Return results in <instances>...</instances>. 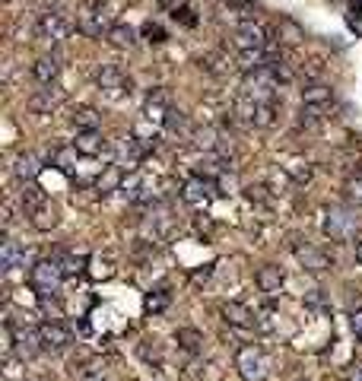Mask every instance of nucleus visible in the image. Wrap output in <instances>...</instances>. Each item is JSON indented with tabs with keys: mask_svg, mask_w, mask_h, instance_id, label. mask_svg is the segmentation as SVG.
Segmentation results:
<instances>
[{
	"mask_svg": "<svg viewBox=\"0 0 362 381\" xmlns=\"http://www.w3.org/2000/svg\"><path fill=\"white\" fill-rule=\"evenodd\" d=\"M111 10H108V0H83L80 10H76V29L89 39H102L111 29Z\"/></svg>",
	"mask_w": 362,
	"mask_h": 381,
	"instance_id": "nucleus-1",
	"label": "nucleus"
},
{
	"mask_svg": "<svg viewBox=\"0 0 362 381\" xmlns=\"http://www.w3.org/2000/svg\"><path fill=\"white\" fill-rule=\"evenodd\" d=\"M61 280H64V270H61V261H51V257H41L35 261L32 270H29V283L39 296H58Z\"/></svg>",
	"mask_w": 362,
	"mask_h": 381,
	"instance_id": "nucleus-2",
	"label": "nucleus"
},
{
	"mask_svg": "<svg viewBox=\"0 0 362 381\" xmlns=\"http://www.w3.org/2000/svg\"><path fill=\"white\" fill-rule=\"evenodd\" d=\"M235 369H239V375L245 381H264L270 375V362L264 356V349L255 347V343H248V347H242L235 353Z\"/></svg>",
	"mask_w": 362,
	"mask_h": 381,
	"instance_id": "nucleus-3",
	"label": "nucleus"
},
{
	"mask_svg": "<svg viewBox=\"0 0 362 381\" xmlns=\"http://www.w3.org/2000/svg\"><path fill=\"white\" fill-rule=\"evenodd\" d=\"M35 35L48 45H61L70 35V23H67V17L61 10H45L39 17V23H35Z\"/></svg>",
	"mask_w": 362,
	"mask_h": 381,
	"instance_id": "nucleus-4",
	"label": "nucleus"
},
{
	"mask_svg": "<svg viewBox=\"0 0 362 381\" xmlns=\"http://www.w3.org/2000/svg\"><path fill=\"white\" fill-rule=\"evenodd\" d=\"M96 83H99V92L111 96V99H121V96H131V76L124 74L118 64H105L99 67L96 74Z\"/></svg>",
	"mask_w": 362,
	"mask_h": 381,
	"instance_id": "nucleus-5",
	"label": "nucleus"
},
{
	"mask_svg": "<svg viewBox=\"0 0 362 381\" xmlns=\"http://www.w3.org/2000/svg\"><path fill=\"white\" fill-rule=\"evenodd\" d=\"M213 190H216V182L210 178V175H194V178H188L184 182V188H181V197H184V204H191V207H206L210 200H213Z\"/></svg>",
	"mask_w": 362,
	"mask_h": 381,
	"instance_id": "nucleus-6",
	"label": "nucleus"
},
{
	"mask_svg": "<svg viewBox=\"0 0 362 381\" xmlns=\"http://www.w3.org/2000/svg\"><path fill=\"white\" fill-rule=\"evenodd\" d=\"M267 45H270V32L257 19H242L235 29V48H267Z\"/></svg>",
	"mask_w": 362,
	"mask_h": 381,
	"instance_id": "nucleus-7",
	"label": "nucleus"
},
{
	"mask_svg": "<svg viewBox=\"0 0 362 381\" xmlns=\"http://www.w3.org/2000/svg\"><path fill=\"white\" fill-rule=\"evenodd\" d=\"M39 337H41V347L51 349V353H64V349L74 343V334L67 331L61 321H45V324H39Z\"/></svg>",
	"mask_w": 362,
	"mask_h": 381,
	"instance_id": "nucleus-8",
	"label": "nucleus"
},
{
	"mask_svg": "<svg viewBox=\"0 0 362 381\" xmlns=\"http://www.w3.org/2000/svg\"><path fill=\"white\" fill-rule=\"evenodd\" d=\"M115 153H118V166H121V168H134L143 156H147V146H143V143L131 133V137L115 140Z\"/></svg>",
	"mask_w": 362,
	"mask_h": 381,
	"instance_id": "nucleus-9",
	"label": "nucleus"
},
{
	"mask_svg": "<svg viewBox=\"0 0 362 381\" xmlns=\"http://www.w3.org/2000/svg\"><path fill=\"white\" fill-rule=\"evenodd\" d=\"M61 102H64V89H61L58 83H48L45 89H39L35 96H29V108L39 111V115H51Z\"/></svg>",
	"mask_w": 362,
	"mask_h": 381,
	"instance_id": "nucleus-10",
	"label": "nucleus"
},
{
	"mask_svg": "<svg viewBox=\"0 0 362 381\" xmlns=\"http://www.w3.org/2000/svg\"><path fill=\"white\" fill-rule=\"evenodd\" d=\"M7 331H10L13 347L19 349V356H23V359H29V356H35L39 349H45V347H41L39 331H29V327H13V324H7Z\"/></svg>",
	"mask_w": 362,
	"mask_h": 381,
	"instance_id": "nucleus-11",
	"label": "nucleus"
},
{
	"mask_svg": "<svg viewBox=\"0 0 362 381\" xmlns=\"http://www.w3.org/2000/svg\"><path fill=\"white\" fill-rule=\"evenodd\" d=\"M220 315L226 324H232V327H242V331H251L255 327V312L248 305H242V302H222Z\"/></svg>",
	"mask_w": 362,
	"mask_h": 381,
	"instance_id": "nucleus-12",
	"label": "nucleus"
},
{
	"mask_svg": "<svg viewBox=\"0 0 362 381\" xmlns=\"http://www.w3.org/2000/svg\"><path fill=\"white\" fill-rule=\"evenodd\" d=\"M324 232H328L334 241H346L350 235L356 232V216L334 210V213H330L328 219H324Z\"/></svg>",
	"mask_w": 362,
	"mask_h": 381,
	"instance_id": "nucleus-13",
	"label": "nucleus"
},
{
	"mask_svg": "<svg viewBox=\"0 0 362 381\" xmlns=\"http://www.w3.org/2000/svg\"><path fill=\"white\" fill-rule=\"evenodd\" d=\"M169 96H165L162 89L149 92V99L143 102V121H149V124H165V115H169Z\"/></svg>",
	"mask_w": 362,
	"mask_h": 381,
	"instance_id": "nucleus-14",
	"label": "nucleus"
},
{
	"mask_svg": "<svg viewBox=\"0 0 362 381\" xmlns=\"http://www.w3.org/2000/svg\"><path fill=\"white\" fill-rule=\"evenodd\" d=\"M32 76L39 80L41 86L58 83V76H61V58H58V54H41V58L32 64Z\"/></svg>",
	"mask_w": 362,
	"mask_h": 381,
	"instance_id": "nucleus-15",
	"label": "nucleus"
},
{
	"mask_svg": "<svg viewBox=\"0 0 362 381\" xmlns=\"http://www.w3.org/2000/svg\"><path fill=\"white\" fill-rule=\"evenodd\" d=\"M296 257H299V264H302L305 270H315V274H318V270H328V267L334 264V261H330L321 248H315V245H299Z\"/></svg>",
	"mask_w": 362,
	"mask_h": 381,
	"instance_id": "nucleus-16",
	"label": "nucleus"
},
{
	"mask_svg": "<svg viewBox=\"0 0 362 381\" xmlns=\"http://www.w3.org/2000/svg\"><path fill=\"white\" fill-rule=\"evenodd\" d=\"M283 280H286V276H283V270L277 264H261L257 267V274H255V283H257V290L261 292H280V286H283Z\"/></svg>",
	"mask_w": 362,
	"mask_h": 381,
	"instance_id": "nucleus-17",
	"label": "nucleus"
},
{
	"mask_svg": "<svg viewBox=\"0 0 362 381\" xmlns=\"http://www.w3.org/2000/svg\"><path fill=\"white\" fill-rule=\"evenodd\" d=\"M108 45L118 51H131L134 45H137V29H131V25H124V23H115L111 29H108Z\"/></svg>",
	"mask_w": 362,
	"mask_h": 381,
	"instance_id": "nucleus-18",
	"label": "nucleus"
},
{
	"mask_svg": "<svg viewBox=\"0 0 362 381\" xmlns=\"http://www.w3.org/2000/svg\"><path fill=\"white\" fill-rule=\"evenodd\" d=\"M74 143H76V149H80V156H99L102 149L108 146L99 131H80Z\"/></svg>",
	"mask_w": 362,
	"mask_h": 381,
	"instance_id": "nucleus-19",
	"label": "nucleus"
},
{
	"mask_svg": "<svg viewBox=\"0 0 362 381\" xmlns=\"http://www.w3.org/2000/svg\"><path fill=\"white\" fill-rule=\"evenodd\" d=\"M19 264H25V251L19 248V241H13L7 235L3 245H0V267H3V270H17Z\"/></svg>",
	"mask_w": 362,
	"mask_h": 381,
	"instance_id": "nucleus-20",
	"label": "nucleus"
},
{
	"mask_svg": "<svg viewBox=\"0 0 362 381\" xmlns=\"http://www.w3.org/2000/svg\"><path fill=\"white\" fill-rule=\"evenodd\" d=\"M39 172H41V162H39V156H32V153H19L17 156V166H13V175H17L19 182H35L39 178Z\"/></svg>",
	"mask_w": 362,
	"mask_h": 381,
	"instance_id": "nucleus-21",
	"label": "nucleus"
},
{
	"mask_svg": "<svg viewBox=\"0 0 362 381\" xmlns=\"http://www.w3.org/2000/svg\"><path fill=\"white\" fill-rule=\"evenodd\" d=\"M70 121H74V127H76V131H99L102 115H99V111H96L92 105H80V108H74V115H70Z\"/></svg>",
	"mask_w": 362,
	"mask_h": 381,
	"instance_id": "nucleus-22",
	"label": "nucleus"
},
{
	"mask_svg": "<svg viewBox=\"0 0 362 381\" xmlns=\"http://www.w3.org/2000/svg\"><path fill=\"white\" fill-rule=\"evenodd\" d=\"M29 223H32V229H39V232H48V229H54L58 226V210H54V204H41L35 213H29Z\"/></svg>",
	"mask_w": 362,
	"mask_h": 381,
	"instance_id": "nucleus-23",
	"label": "nucleus"
},
{
	"mask_svg": "<svg viewBox=\"0 0 362 381\" xmlns=\"http://www.w3.org/2000/svg\"><path fill=\"white\" fill-rule=\"evenodd\" d=\"M302 102L305 105H328L334 102V89H330L328 83H308L302 89Z\"/></svg>",
	"mask_w": 362,
	"mask_h": 381,
	"instance_id": "nucleus-24",
	"label": "nucleus"
},
{
	"mask_svg": "<svg viewBox=\"0 0 362 381\" xmlns=\"http://www.w3.org/2000/svg\"><path fill=\"white\" fill-rule=\"evenodd\" d=\"M19 200H23V210H25V216H29V213H35L41 204H48V194H45V190H41L35 182H25Z\"/></svg>",
	"mask_w": 362,
	"mask_h": 381,
	"instance_id": "nucleus-25",
	"label": "nucleus"
},
{
	"mask_svg": "<svg viewBox=\"0 0 362 381\" xmlns=\"http://www.w3.org/2000/svg\"><path fill=\"white\" fill-rule=\"evenodd\" d=\"M175 343H178L184 353H200L204 349V334L198 327H178L175 331Z\"/></svg>",
	"mask_w": 362,
	"mask_h": 381,
	"instance_id": "nucleus-26",
	"label": "nucleus"
},
{
	"mask_svg": "<svg viewBox=\"0 0 362 381\" xmlns=\"http://www.w3.org/2000/svg\"><path fill=\"white\" fill-rule=\"evenodd\" d=\"M280 115H277V102H257V111H255V127H264V131H270L277 127Z\"/></svg>",
	"mask_w": 362,
	"mask_h": 381,
	"instance_id": "nucleus-27",
	"label": "nucleus"
},
{
	"mask_svg": "<svg viewBox=\"0 0 362 381\" xmlns=\"http://www.w3.org/2000/svg\"><path fill=\"white\" fill-rule=\"evenodd\" d=\"M121 184H124V168L115 162V166H108V168H105V175H99L96 188H99L102 194H108V190H121Z\"/></svg>",
	"mask_w": 362,
	"mask_h": 381,
	"instance_id": "nucleus-28",
	"label": "nucleus"
},
{
	"mask_svg": "<svg viewBox=\"0 0 362 381\" xmlns=\"http://www.w3.org/2000/svg\"><path fill=\"white\" fill-rule=\"evenodd\" d=\"M76 156H80V149H76V143H70V146H58L54 153H51V159H54V166H58L61 172H74Z\"/></svg>",
	"mask_w": 362,
	"mask_h": 381,
	"instance_id": "nucleus-29",
	"label": "nucleus"
},
{
	"mask_svg": "<svg viewBox=\"0 0 362 381\" xmlns=\"http://www.w3.org/2000/svg\"><path fill=\"white\" fill-rule=\"evenodd\" d=\"M324 111H328V105H305V102H302V111H299V124L318 127L324 118H328Z\"/></svg>",
	"mask_w": 362,
	"mask_h": 381,
	"instance_id": "nucleus-30",
	"label": "nucleus"
},
{
	"mask_svg": "<svg viewBox=\"0 0 362 381\" xmlns=\"http://www.w3.org/2000/svg\"><path fill=\"white\" fill-rule=\"evenodd\" d=\"M86 264H89V261H86V257H80V254H64V257H61L64 280H67V276H80L83 270H86Z\"/></svg>",
	"mask_w": 362,
	"mask_h": 381,
	"instance_id": "nucleus-31",
	"label": "nucleus"
},
{
	"mask_svg": "<svg viewBox=\"0 0 362 381\" xmlns=\"http://www.w3.org/2000/svg\"><path fill=\"white\" fill-rule=\"evenodd\" d=\"M169 302H172V296H169L165 290H156V292H149V296H147V308L153 312V315H156V312H165Z\"/></svg>",
	"mask_w": 362,
	"mask_h": 381,
	"instance_id": "nucleus-32",
	"label": "nucleus"
},
{
	"mask_svg": "<svg viewBox=\"0 0 362 381\" xmlns=\"http://www.w3.org/2000/svg\"><path fill=\"white\" fill-rule=\"evenodd\" d=\"M89 264H92V276H96V280H108V276L115 274V264H111V257H105V261H102V257H92Z\"/></svg>",
	"mask_w": 362,
	"mask_h": 381,
	"instance_id": "nucleus-33",
	"label": "nucleus"
},
{
	"mask_svg": "<svg viewBox=\"0 0 362 381\" xmlns=\"http://www.w3.org/2000/svg\"><path fill=\"white\" fill-rule=\"evenodd\" d=\"M162 127H169V131H184V127H188V118H184V111H178V108H169Z\"/></svg>",
	"mask_w": 362,
	"mask_h": 381,
	"instance_id": "nucleus-34",
	"label": "nucleus"
},
{
	"mask_svg": "<svg viewBox=\"0 0 362 381\" xmlns=\"http://www.w3.org/2000/svg\"><path fill=\"white\" fill-rule=\"evenodd\" d=\"M143 35H147V42H153V45H162L165 39H169L159 23H147V25H143Z\"/></svg>",
	"mask_w": 362,
	"mask_h": 381,
	"instance_id": "nucleus-35",
	"label": "nucleus"
},
{
	"mask_svg": "<svg viewBox=\"0 0 362 381\" xmlns=\"http://www.w3.org/2000/svg\"><path fill=\"white\" fill-rule=\"evenodd\" d=\"M172 19H178V23L188 25V29H194V25H198V17H194V10H191V7H175L172 10Z\"/></svg>",
	"mask_w": 362,
	"mask_h": 381,
	"instance_id": "nucleus-36",
	"label": "nucleus"
},
{
	"mask_svg": "<svg viewBox=\"0 0 362 381\" xmlns=\"http://www.w3.org/2000/svg\"><path fill=\"white\" fill-rule=\"evenodd\" d=\"M245 197L255 200V204H267V200H270V194H267V184H248Z\"/></svg>",
	"mask_w": 362,
	"mask_h": 381,
	"instance_id": "nucleus-37",
	"label": "nucleus"
},
{
	"mask_svg": "<svg viewBox=\"0 0 362 381\" xmlns=\"http://www.w3.org/2000/svg\"><path fill=\"white\" fill-rule=\"evenodd\" d=\"M80 381H111V378H108V372L102 365H89V369L80 372Z\"/></svg>",
	"mask_w": 362,
	"mask_h": 381,
	"instance_id": "nucleus-38",
	"label": "nucleus"
},
{
	"mask_svg": "<svg viewBox=\"0 0 362 381\" xmlns=\"http://www.w3.org/2000/svg\"><path fill=\"white\" fill-rule=\"evenodd\" d=\"M226 7L235 10L242 19H251V10H255V7H251V0H226Z\"/></svg>",
	"mask_w": 362,
	"mask_h": 381,
	"instance_id": "nucleus-39",
	"label": "nucleus"
},
{
	"mask_svg": "<svg viewBox=\"0 0 362 381\" xmlns=\"http://www.w3.org/2000/svg\"><path fill=\"white\" fill-rule=\"evenodd\" d=\"M140 356L147 359V362H159V359H162V349H159L156 343H153V349H149V340H143V347H140Z\"/></svg>",
	"mask_w": 362,
	"mask_h": 381,
	"instance_id": "nucleus-40",
	"label": "nucleus"
},
{
	"mask_svg": "<svg viewBox=\"0 0 362 381\" xmlns=\"http://www.w3.org/2000/svg\"><path fill=\"white\" fill-rule=\"evenodd\" d=\"M350 327H353V331H356V337H359V334H362V308H356L353 315H350Z\"/></svg>",
	"mask_w": 362,
	"mask_h": 381,
	"instance_id": "nucleus-41",
	"label": "nucleus"
},
{
	"mask_svg": "<svg viewBox=\"0 0 362 381\" xmlns=\"http://www.w3.org/2000/svg\"><path fill=\"white\" fill-rule=\"evenodd\" d=\"M210 274H213V267H206V270H198V274H194V283H206V280H210Z\"/></svg>",
	"mask_w": 362,
	"mask_h": 381,
	"instance_id": "nucleus-42",
	"label": "nucleus"
},
{
	"mask_svg": "<svg viewBox=\"0 0 362 381\" xmlns=\"http://www.w3.org/2000/svg\"><path fill=\"white\" fill-rule=\"evenodd\" d=\"M194 226H198V232H200V235H210V229H213V226H210V219H198Z\"/></svg>",
	"mask_w": 362,
	"mask_h": 381,
	"instance_id": "nucleus-43",
	"label": "nucleus"
},
{
	"mask_svg": "<svg viewBox=\"0 0 362 381\" xmlns=\"http://www.w3.org/2000/svg\"><path fill=\"white\" fill-rule=\"evenodd\" d=\"M346 378H350V381H362V365H353V369H350V375H346Z\"/></svg>",
	"mask_w": 362,
	"mask_h": 381,
	"instance_id": "nucleus-44",
	"label": "nucleus"
},
{
	"mask_svg": "<svg viewBox=\"0 0 362 381\" xmlns=\"http://www.w3.org/2000/svg\"><path fill=\"white\" fill-rule=\"evenodd\" d=\"M356 261H359V264H362V239L356 241Z\"/></svg>",
	"mask_w": 362,
	"mask_h": 381,
	"instance_id": "nucleus-45",
	"label": "nucleus"
},
{
	"mask_svg": "<svg viewBox=\"0 0 362 381\" xmlns=\"http://www.w3.org/2000/svg\"><path fill=\"white\" fill-rule=\"evenodd\" d=\"M359 343H362V334H359Z\"/></svg>",
	"mask_w": 362,
	"mask_h": 381,
	"instance_id": "nucleus-46",
	"label": "nucleus"
}]
</instances>
